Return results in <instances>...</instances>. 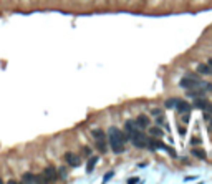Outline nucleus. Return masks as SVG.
Instances as JSON below:
<instances>
[{
  "label": "nucleus",
  "mask_w": 212,
  "mask_h": 184,
  "mask_svg": "<svg viewBox=\"0 0 212 184\" xmlns=\"http://www.w3.org/2000/svg\"><path fill=\"white\" fill-rule=\"evenodd\" d=\"M123 131H119L118 128H114V126H111V128L108 129V141H109V146H111L113 153L119 154L124 151V139H123Z\"/></svg>",
  "instance_id": "nucleus-1"
},
{
  "label": "nucleus",
  "mask_w": 212,
  "mask_h": 184,
  "mask_svg": "<svg viewBox=\"0 0 212 184\" xmlns=\"http://www.w3.org/2000/svg\"><path fill=\"white\" fill-rule=\"evenodd\" d=\"M129 139H131V143H133L134 148H139V149H141V148H147V141H149V138H147L144 133H141V129H139V131L133 133Z\"/></svg>",
  "instance_id": "nucleus-2"
},
{
  "label": "nucleus",
  "mask_w": 212,
  "mask_h": 184,
  "mask_svg": "<svg viewBox=\"0 0 212 184\" xmlns=\"http://www.w3.org/2000/svg\"><path fill=\"white\" fill-rule=\"evenodd\" d=\"M93 138L100 153H106V133L103 129H93Z\"/></svg>",
  "instance_id": "nucleus-3"
},
{
  "label": "nucleus",
  "mask_w": 212,
  "mask_h": 184,
  "mask_svg": "<svg viewBox=\"0 0 212 184\" xmlns=\"http://www.w3.org/2000/svg\"><path fill=\"white\" fill-rule=\"evenodd\" d=\"M41 176H43V182H55L58 179V169H55L53 166H47Z\"/></svg>",
  "instance_id": "nucleus-4"
},
{
  "label": "nucleus",
  "mask_w": 212,
  "mask_h": 184,
  "mask_svg": "<svg viewBox=\"0 0 212 184\" xmlns=\"http://www.w3.org/2000/svg\"><path fill=\"white\" fill-rule=\"evenodd\" d=\"M65 161L68 162L71 168H78L80 166V156H76L75 153H66L65 154Z\"/></svg>",
  "instance_id": "nucleus-5"
},
{
  "label": "nucleus",
  "mask_w": 212,
  "mask_h": 184,
  "mask_svg": "<svg viewBox=\"0 0 212 184\" xmlns=\"http://www.w3.org/2000/svg\"><path fill=\"white\" fill-rule=\"evenodd\" d=\"M22 181L23 182H43V176H37V174H31V172H25L22 176Z\"/></svg>",
  "instance_id": "nucleus-6"
},
{
  "label": "nucleus",
  "mask_w": 212,
  "mask_h": 184,
  "mask_svg": "<svg viewBox=\"0 0 212 184\" xmlns=\"http://www.w3.org/2000/svg\"><path fill=\"white\" fill-rule=\"evenodd\" d=\"M134 121H136V125L139 126V129H146V128H149V118H147L146 115H139L137 116L136 119H134Z\"/></svg>",
  "instance_id": "nucleus-7"
},
{
  "label": "nucleus",
  "mask_w": 212,
  "mask_h": 184,
  "mask_svg": "<svg viewBox=\"0 0 212 184\" xmlns=\"http://www.w3.org/2000/svg\"><path fill=\"white\" fill-rule=\"evenodd\" d=\"M176 109H177L181 115H184V113H189L190 111V105L187 103V101H184V100H179L177 105H176Z\"/></svg>",
  "instance_id": "nucleus-8"
},
{
  "label": "nucleus",
  "mask_w": 212,
  "mask_h": 184,
  "mask_svg": "<svg viewBox=\"0 0 212 184\" xmlns=\"http://www.w3.org/2000/svg\"><path fill=\"white\" fill-rule=\"evenodd\" d=\"M124 131L129 134V138H131V134H133V133L139 131V126L136 125V121H126V125H124Z\"/></svg>",
  "instance_id": "nucleus-9"
},
{
  "label": "nucleus",
  "mask_w": 212,
  "mask_h": 184,
  "mask_svg": "<svg viewBox=\"0 0 212 184\" xmlns=\"http://www.w3.org/2000/svg\"><path fill=\"white\" fill-rule=\"evenodd\" d=\"M197 72H199L200 75H212V66L209 63H200V65L197 66Z\"/></svg>",
  "instance_id": "nucleus-10"
},
{
  "label": "nucleus",
  "mask_w": 212,
  "mask_h": 184,
  "mask_svg": "<svg viewBox=\"0 0 212 184\" xmlns=\"http://www.w3.org/2000/svg\"><path fill=\"white\" fill-rule=\"evenodd\" d=\"M96 162H98V156H93V158L88 159V162H86V172H88V174L93 171V168H94V164H96Z\"/></svg>",
  "instance_id": "nucleus-11"
},
{
  "label": "nucleus",
  "mask_w": 212,
  "mask_h": 184,
  "mask_svg": "<svg viewBox=\"0 0 212 184\" xmlns=\"http://www.w3.org/2000/svg\"><path fill=\"white\" fill-rule=\"evenodd\" d=\"M149 133H151V136H154V138H161L162 136V129L159 128V126H153V128H149Z\"/></svg>",
  "instance_id": "nucleus-12"
},
{
  "label": "nucleus",
  "mask_w": 212,
  "mask_h": 184,
  "mask_svg": "<svg viewBox=\"0 0 212 184\" xmlns=\"http://www.w3.org/2000/svg\"><path fill=\"white\" fill-rule=\"evenodd\" d=\"M192 154L196 158H199V159H206V151H202V149H197V148H192Z\"/></svg>",
  "instance_id": "nucleus-13"
},
{
  "label": "nucleus",
  "mask_w": 212,
  "mask_h": 184,
  "mask_svg": "<svg viewBox=\"0 0 212 184\" xmlns=\"http://www.w3.org/2000/svg\"><path fill=\"white\" fill-rule=\"evenodd\" d=\"M177 98H171V100H167L166 101V108L167 109H171V108H176V105H177Z\"/></svg>",
  "instance_id": "nucleus-14"
},
{
  "label": "nucleus",
  "mask_w": 212,
  "mask_h": 184,
  "mask_svg": "<svg viewBox=\"0 0 212 184\" xmlns=\"http://www.w3.org/2000/svg\"><path fill=\"white\" fill-rule=\"evenodd\" d=\"M204 119H206V121L209 123V134L212 136V116H210V115H207V111L204 113Z\"/></svg>",
  "instance_id": "nucleus-15"
},
{
  "label": "nucleus",
  "mask_w": 212,
  "mask_h": 184,
  "mask_svg": "<svg viewBox=\"0 0 212 184\" xmlns=\"http://www.w3.org/2000/svg\"><path fill=\"white\" fill-rule=\"evenodd\" d=\"M58 176H60L61 179H66V169H65V168H60V169H58Z\"/></svg>",
  "instance_id": "nucleus-16"
},
{
  "label": "nucleus",
  "mask_w": 212,
  "mask_h": 184,
  "mask_svg": "<svg viewBox=\"0 0 212 184\" xmlns=\"http://www.w3.org/2000/svg\"><path fill=\"white\" fill-rule=\"evenodd\" d=\"M113 176H114V172H113V171L106 172V174H104V178H103V181H104V182H106V181H109V179H111Z\"/></svg>",
  "instance_id": "nucleus-17"
},
{
  "label": "nucleus",
  "mask_w": 212,
  "mask_h": 184,
  "mask_svg": "<svg viewBox=\"0 0 212 184\" xmlns=\"http://www.w3.org/2000/svg\"><path fill=\"white\" fill-rule=\"evenodd\" d=\"M83 154H84V156H90L91 149H90V148H83Z\"/></svg>",
  "instance_id": "nucleus-18"
},
{
  "label": "nucleus",
  "mask_w": 212,
  "mask_h": 184,
  "mask_svg": "<svg viewBox=\"0 0 212 184\" xmlns=\"http://www.w3.org/2000/svg\"><path fill=\"white\" fill-rule=\"evenodd\" d=\"M157 126H166V123H164V119H162V118H157Z\"/></svg>",
  "instance_id": "nucleus-19"
},
{
  "label": "nucleus",
  "mask_w": 212,
  "mask_h": 184,
  "mask_svg": "<svg viewBox=\"0 0 212 184\" xmlns=\"http://www.w3.org/2000/svg\"><path fill=\"white\" fill-rule=\"evenodd\" d=\"M199 143H200L199 138H192V139H190V144H199Z\"/></svg>",
  "instance_id": "nucleus-20"
},
{
  "label": "nucleus",
  "mask_w": 212,
  "mask_h": 184,
  "mask_svg": "<svg viewBox=\"0 0 212 184\" xmlns=\"http://www.w3.org/2000/svg\"><path fill=\"white\" fill-rule=\"evenodd\" d=\"M177 129H179V133H181V134H186V128H184V126H177Z\"/></svg>",
  "instance_id": "nucleus-21"
},
{
  "label": "nucleus",
  "mask_w": 212,
  "mask_h": 184,
  "mask_svg": "<svg viewBox=\"0 0 212 184\" xmlns=\"http://www.w3.org/2000/svg\"><path fill=\"white\" fill-rule=\"evenodd\" d=\"M128 182H139V178H129Z\"/></svg>",
  "instance_id": "nucleus-22"
},
{
  "label": "nucleus",
  "mask_w": 212,
  "mask_h": 184,
  "mask_svg": "<svg viewBox=\"0 0 212 184\" xmlns=\"http://www.w3.org/2000/svg\"><path fill=\"white\" fill-rule=\"evenodd\" d=\"M153 115L154 116H161V109H153Z\"/></svg>",
  "instance_id": "nucleus-23"
},
{
  "label": "nucleus",
  "mask_w": 212,
  "mask_h": 184,
  "mask_svg": "<svg viewBox=\"0 0 212 184\" xmlns=\"http://www.w3.org/2000/svg\"><path fill=\"white\" fill-rule=\"evenodd\" d=\"M207 63H209V65L212 66V58H209V62H207Z\"/></svg>",
  "instance_id": "nucleus-24"
}]
</instances>
